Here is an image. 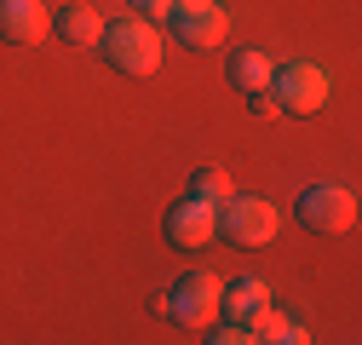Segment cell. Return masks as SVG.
I'll list each match as a JSON object with an SVG mask.
<instances>
[{
    "label": "cell",
    "instance_id": "obj_1",
    "mask_svg": "<svg viewBox=\"0 0 362 345\" xmlns=\"http://www.w3.org/2000/svg\"><path fill=\"white\" fill-rule=\"evenodd\" d=\"M98 52H104V64H110L115 75L144 81V75L161 69V29H156L150 18H115V23H104V35H98Z\"/></svg>",
    "mask_w": 362,
    "mask_h": 345
},
{
    "label": "cell",
    "instance_id": "obj_2",
    "mask_svg": "<svg viewBox=\"0 0 362 345\" xmlns=\"http://www.w3.org/2000/svg\"><path fill=\"white\" fill-rule=\"evenodd\" d=\"M270 104H276L282 115H316V110H328L334 98V75L322 64H310V58H293L282 69H270Z\"/></svg>",
    "mask_w": 362,
    "mask_h": 345
},
{
    "label": "cell",
    "instance_id": "obj_3",
    "mask_svg": "<svg viewBox=\"0 0 362 345\" xmlns=\"http://www.w3.org/2000/svg\"><path fill=\"white\" fill-rule=\"evenodd\" d=\"M276 207H270L264 196H224L218 201V236L230 242V247H264L270 236H276Z\"/></svg>",
    "mask_w": 362,
    "mask_h": 345
},
{
    "label": "cell",
    "instance_id": "obj_4",
    "mask_svg": "<svg viewBox=\"0 0 362 345\" xmlns=\"http://www.w3.org/2000/svg\"><path fill=\"white\" fill-rule=\"evenodd\" d=\"M293 219H299L310 236H345V230L356 225V196H351L345 185H310V190H299V201H293Z\"/></svg>",
    "mask_w": 362,
    "mask_h": 345
},
{
    "label": "cell",
    "instance_id": "obj_5",
    "mask_svg": "<svg viewBox=\"0 0 362 345\" xmlns=\"http://www.w3.org/2000/svg\"><path fill=\"white\" fill-rule=\"evenodd\" d=\"M161 236H167V247H178V253L207 247V242L218 236V207H213V201H196V196H178V201L167 207V219H161Z\"/></svg>",
    "mask_w": 362,
    "mask_h": 345
},
{
    "label": "cell",
    "instance_id": "obj_6",
    "mask_svg": "<svg viewBox=\"0 0 362 345\" xmlns=\"http://www.w3.org/2000/svg\"><path fill=\"white\" fill-rule=\"evenodd\" d=\"M218 276L213 271H190V276H178L173 293H167V317L173 322H185V328H207L218 317Z\"/></svg>",
    "mask_w": 362,
    "mask_h": 345
},
{
    "label": "cell",
    "instance_id": "obj_7",
    "mask_svg": "<svg viewBox=\"0 0 362 345\" xmlns=\"http://www.w3.org/2000/svg\"><path fill=\"white\" fill-rule=\"evenodd\" d=\"M167 29L185 40V47L207 52V47H218V40H224V6H218V0H173Z\"/></svg>",
    "mask_w": 362,
    "mask_h": 345
},
{
    "label": "cell",
    "instance_id": "obj_8",
    "mask_svg": "<svg viewBox=\"0 0 362 345\" xmlns=\"http://www.w3.org/2000/svg\"><path fill=\"white\" fill-rule=\"evenodd\" d=\"M52 29V12L40 0H0V40L6 47H35Z\"/></svg>",
    "mask_w": 362,
    "mask_h": 345
},
{
    "label": "cell",
    "instance_id": "obj_9",
    "mask_svg": "<svg viewBox=\"0 0 362 345\" xmlns=\"http://www.w3.org/2000/svg\"><path fill=\"white\" fill-rule=\"evenodd\" d=\"M259 305H270V288L259 276H236L218 288V317H230V322H247Z\"/></svg>",
    "mask_w": 362,
    "mask_h": 345
},
{
    "label": "cell",
    "instance_id": "obj_10",
    "mask_svg": "<svg viewBox=\"0 0 362 345\" xmlns=\"http://www.w3.org/2000/svg\"><path fill=\"white\" fill-rule=\"evenodd\" d=\"M52 35L64 40V47H98L104 18H98L93 6H58V12H52Z\"/></svg>",
    "mask_w": 362,
    "mask_h": 345
},
{
    "label": "cell",
    "instance_id": "obj_11",
    "mask_svg": "<svg viewBox=\"0 0 362 345\" xmlns=\"http://www.w3.org/2000/svg\"><path fill=\"white\" fill-rule=\"evenodd\" d=\"M270 69H276V58H270V52H259V47H242L230 64H224V75H230V86H236V93H264V86H270Z\"/></svg>",
    "mask_w": 362,
    "mask_h": 345
},
{
    "label": "cell",
    "instance_id": "obj_12",
    "mask_svg": "<svg viewBox=\"0 0 362 345\" xmlns=\"http://www.w3.org/2000/svg\"><path fill=\"white\" fill-rule=\"evenodd\" d=\"M230 190H236V185L224 179V167H196V172H190V190H185V196H196V201H213V207H218V201L230 196Z\"/></svg>",
    "mask_w": 362,
    "mask_h": 345
},
{
    "label": "cell",
    "instance_id": "obj_13",
    "mask_svg": "<svg viewBox=\"0 0 362 345\" xmlns=\"http://www.w3.org/2000/svg\"><path fill=\"white\" fill-rule=\"evenodd\" d=\"M132 6H139L150 23H167V12H173V0H132Z\"/></svg>",
    "mask_w": 362,
    "mask_h": 345
}]
</instances>
